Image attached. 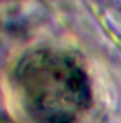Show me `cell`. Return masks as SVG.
<instances>
[{"label":"cell","mask_w":121,"mask_h":123,"mask_svg":"<svg viewBox=\"0 0 121 123\" xmlns=\"http://www.w3.org/2000/svg\"><path fill=\"white\" fill-rule=\"evenodd\" d=\"M17 82L29 113L40 123H73L87 107L86 74L64 55H31L22 63Z\"/></svg>","instance_id":"1"}]
</instances>
